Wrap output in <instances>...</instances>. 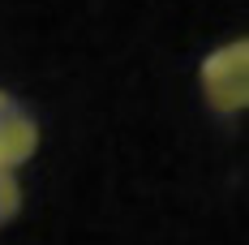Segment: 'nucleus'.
<instances>
[{"mask_svg": "<svg viewBox=\"0 0 249 245\" xmlns=\"http://www.w3.org/2000/svg\"><path fill=\"white\" fill-rule=\"evenodd\" d=\"M198 86L211 112H219V116L245 112L249 103V43L245 39H232V43L211 52L198 69Z\"/></svg>", "mask_w": 249, "mask_h": 245, "instance_id": "nucleus-1", "label": "nucleus"}, {"mask_svg": "<svg viewBox=\"0 0 249 245\" xmlns=\"http://www.w3.org/2000/svg\"><path fill=\"white\" fill-rule=\"evenodd\" d=\"M39 155V121L0 86V168L18 172Z\"/></svg>", "mask_w": 249, "mask_h": 245, "instance_id": "nucleus-2", "label": "nucleus"}, {"mask_svg": "<svg viewBox=\"0 0 249 245\" xmlns=\"http://www.w3.org/2000/svg\"><path fill=\"white\" fill-rule=\"evenodd\" d=\"M18 211H22V185L9 168H0V228L18 220Z\"/></svg>", "mask_w": 249, "mask_h": 245, "instance_id": "nucleus-3", "label": "nucleus"}]
</instances>
